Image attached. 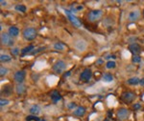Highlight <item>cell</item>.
<instances>
[{
  "instance_id": "cell-40",
  "label": "cell",
  "mask_w": 144,
  "mask_h": 121,
  "mask_svg": "<svg viewBox=\"0 0 144 121\" xmlns=\"http://www.w3.org/2000/svg\"><path fill=\"white\" fill-rule=\"evenodd\" d=\"M41 121H45V120H43V119H42V120H41Z\"/></svg>"
},
{
  "instance_id": "cell-8",
  "label": "cell",
  "mask_w": 144,
  "mask_h": 121,
  "mask_svg": "<svg viewBox=\"0 0 144 121\" xmlns=\"http://www.w3.org/2000/svg\"><path fill=\"white\" fill-rule=\"evenodd\" d=\"M129 116H130V112L129 110L125 108H120L117 111V118L119 121H124L128 118Z\"/></svg>"
},
{
  "instance_id": "cell-16",
  "label": "cell",
  "mask_w": 144,
  "mask_h": 121,
  "mask_svg": "<svg viewBox=\"0 0 144 121\" xmlns=\"http://www.w3.org/2000/svg\"><path fill=\"white\" fill-rule=\"evenodd\" d=\"M26 90H27V88H26V86L24 84H17L16 86V94L17 95H23V94H25L26 92Z\"/></svg>"
},
{
  "instance_id": "cell-10",
  "label": "cell",
  "mask_w": 144,
  "mask_h": 121,
  "mask_svg": "<svg viewBox=\"0 0 144 121\" xmlns=\"http://www.w3.org/2000/svg\"><path fill=\"white\" fill-rule=\"evenodd\" d=\"M129 51L133 53V55H138L140 53V51H141V47L138 43H132L129 46Z\"/></svg>"
},
{
  "instance_id": "cell-14",
  "label": "cell",
  "mask_w": 144,
  "mask_h": 121,
  "mask_svg": "<svg viewBox=\"0 0 144 121\" xmlns=\"http://www.w3.org/2000/svg\"><path fill=\"white\" fill-rule=\"evenodd\" d=\"M85 112H87V110H85V107H83V106H79V107H77L76 108V110L74 111V114L76 116H84L85 114Z\"/></svg>"
},
{
  "instance_id": "cell-36",
  "label": "cell",
  "mask_w": 144,
  "mask_h": 121,
  "mask_svg": "<svg viewBox=\"0 0 144 121\" xmlns=\"http://www.w3.org/2000/svg\"><path fill=\"white\" fill-rule=\"evenodd\" d=\"M139 85H141L142 87H144V78L140 79V82H139Z\"/></svg>"
},
{
  "instance_id": "cell-15",
  "label": "cell",
  "mask_w": 144,
  "mask_h": 121,
  "mask_svg": "<svg viewBox=\"0 0 144 121\" xmlns=\"http://www.w3.org/2000/svg\"><path fill=\"white\" fill-rule=\"evenodd\" d=\"M40 112H41V108H40V105H37V104H35V105H33L31 108H30L29 110V113L32 114V116H36V114H39V113H40Z\"/></svg>"
},
{
  "instance_id": "cell-5",
  "label": "cell",
  "mask_w": 144,
  "mask_h": 121,
  "mask_svg": "<svg viewBox=\"0 0 144 121\" xmlns=\"http://www.w3.org/2000/svg\"><path fill=\"white\" fill-rule=\"evenodd\" d=\"M1 44L6 47H12L13 45V40L11 35L6 32H2L1 34Z\"/></svg>"
},
{
  "instance_id": "cell-37",
  "label": "cell",
  "mask_w": 144,
  "mask_h": 121,
  "mask_svg": "<svg viewBox=\"0 0 144 121\" xmlns=\"http://www.w3.org/2000/svg\"><path fill=\"white\" fill-rule=\"evenodd\" d=\"M0 4H1V6H6V5H7V2H6V1H3V0H1V1H0Z\"/></svg>"
},
{
  "instance_id": "cell-30",
  "label": "cell",
  "mask_w": 144,
  "mask_h": 121,
  "mask_svg": "<svg viewBox=\"0 0 144 121\" xmlns=\"http://www.w3.org/2000/svg\"><path fill=\"white\" fill-rule=\"evenodd\" d=\"M43 50H45V47H40V48H39V49H37V50H34L30 54H37V53H40V52H41V51H43Z\"/></svg>"
},
{
  "instance_id": "cell-6",
  "label": "cell",
  "mask_w": 144,
  "mask_h": 121,
  "mask_svg": "<svg viewBox=\"0 0 144 121\" xmlns=\"http://www.w3.org/2000/svg\"><path fill=\"white\" fill-rule=\"evenodd\" d=\"M121 100L123 102L126 103V104H129V103H132L133 100L136 99V94L132 92H125L121 95Z\"/></svg>"
},
{
  "instance_id": "cell-12",
  "label": "cell",
  "mask_w": 144,
  "mask_h": 121,
  "mask_svg": "<svg viewBox=\"0 0 144 121\" xmlns=\"http://www.w3.org/2000/svg\"><path fill=\"white\" fill-rule=\"evenodd\" d=\"M74 46L78 51H80V52H84V51L87 49V46H88V45H87V42H85V40L80 39V40H78V41L75 42Z\"/></svg>"
},
{
  "instance_id": "cell-27",
  "label": "cell",
  "mask_w": 144,
  "mask_h": 121,
  "mask_svg": "<svg viewBox=\"0 0 144 121\" xmlns=\"http://www.w3.org/2000/svg\"><path fill=\"white\" fill-rule=\"evenodd\" d=\"M9 103H10V100L8 99H5V98H1V99H0V106H1V107H4V106L8 105Z\"/></svg>"
},
{
  "instance_id": "cell-23",
  "label": "cell",
  "mask_w": 144,
  "mask_h": 121,
  "mask_svg": "<svg viewBox=\"0 0 144 121\" xmlns=\"http://www.w3.org/2000/svg\"><path fill=\"white\" fill-rule=\"evenodd\" d=\"M54 49L57 51H64V49H65V46H64V43H61V42H57L54 44Z\"/></svg>"
},
{
  "instance_id": "cell-9",
  "label": "cell",
  "mask_w": 144,
  "mask_h": 121,
  "mask_svg": "<svg viewBox=\"0 0 144 121\" xmlns=\"http://www.w3.org/2000/svg\"><path fill=\"white\" fill-rule=\"evenodd\" d=\"M26 71H17L16 72V74L13 75V79L15 81L17 82V84H21L24 81V79L26 77Z\"/></svg>"
},
{
  "instance_id": "cell-24",
  "label": "cell",
  "mask_w": 144,
  "mask_h": 121,
  "mask_svg": "<svg viewBox=\"0 0 144 121\" xmlns=\"http://www.w3.org/2000/svg\"><path fill=\"white\" fill-rule=\"evenodd\" d=\"M15 10L17 12H21V13H25L27 11V8L25 5H22V4H18L15 7Z\"/></svg>"
},
{
  "instance_id": "cell-17",
  "label": "cell",
  "mask_w": 144,
  "mask_h": 121,
  "mask_svg": "<svg viewBox=\"0 0 144 121\" xmlns=\"http://www.w3.org/2000/svg\"><path fill=\"white\" fill-rule=\"evenodd\" d=\"M12 37H16L19 34V29L16 26H12L9 28V32H8Z\"/></svg>"
},
{
  "instance_id": "cell-33",
  "label": "cell",
  "mask_w": 144,
  "mask_h": 121,
  "mask_svg": "<svg viewBox=\"0 0 144 121\" xmlns=\"http://www.w3.org/2000/svg\"><path fill=\"white\" fill-rule=\"evenodd\" d=\"M139 108H140V105H139L138 103H136V104L133 105V109H135V110H137V109H139Z\"/></svg>"
},
{
  "instance_id": "cell-34",
  "label": "cell",
  "mask_w": 144,
  "mask_h": 121,
  "mask_svg": "<svg viewBox=\"0 0 144 121\" xmlns=\"http://www.w3.org/2000/svg\"><path fill=\"white\" fill-rule=\"evenodd\" d=\"M70 74H71V71H68L67 73H65V74H64V77H68L70 75Z\"/></svg>"
},
{
  "instance_id": "cell-39",
  "label": "cell",
  "mask_w": 144,
  "mask_h": 121,
  "mask_svg": "<svg viewBox=\"0 0 144 121\" xmlns=\"http://www.w3.org/2000/svg\"><path fill=\"white\" fill-rule=\"evenodd\" d=\"M104 121H109V119H105Z\"/></svg>"
},
{
  "instance_id": "cell-35",
  "label": "cell",
  "mask_w": 144,
  "mask_h": 121,
  "mask_svg": "<svg viewBox=\"0 0 144 121\" xmlns=\"http://www.w3.org/2000/svg\"><path fill=\"white\" fill-rule=\"evenodd\" d=\"M102 63H104V60H103V59H99V60L96 61V64H102Z\"/></svg>"
},
{
  "instance_id": "cell-28",
  "label": "cell",
  "mask_w": 144,
  "mask_h": 121,
  "mask_svg": "<svg viewBox=\"0 0 144 121\" xmlns=\"http://www.w3.org/2000/svg\"><path fill=\"white\" fill-rule=\"evenodd\" d=\"M132 61H133V63H139V62L141 61V57H140L139 55H133Z\"/></svg>"
},
{
  "instance_id": "cell-7",
  "label": "cell",
  "mask_w": 144,
  "mask_h": 121,
  "mask_svg": "<svg viewBox=\"0 0 144 121\" xmlns=\"http://www.w3.org/2000/svg\"><path fill=\"white\" fill-rule=\"evenodd\" d=\"M91 76H92V72H91L90 69H85L80 74V80L87 83L91 79Z\"/></svg>"
},
{
  "instance_id": "cell-11",
  "label": "cell",
  "mask_w": 144,
  "mask_h": 121,
  "mask_svg": "<svg viewBox=\"0 0 144 121\" xmlns=\"http://www.w3.org/2000/svg\"><path fill=\"white\" fill-rule=\"evenodd\" d=\"M12 94H13V86L10 84L4 85L1 90V95L4 96H10Z\"/></svg>"
},
{
  "instance_id": "cell-29",
  "label": "cell",
  "mask_w": 144,
  "mask_h": 121,
  "mask_svg": "<svg viewBox=\"0 0 144 121\" xmlns=\"http://www.w3.org/2000/svg\"><path fill=\"white\" fill-rule=\"evenodd\" d=\"M7 73H8V70H7L5 67H1V68H0V75H1V76H4L5 74H7Z\"/></svg>"
},
{
  "instance_id": "cell-3",
  "label": "cell",
  "mask_w": 144,
  "mask_h": 121,
  "mask_svg": "<svg viewBox=\"0 0 144 121\" xmlns=\"http://www.w3.org/2000/svg\"><path fill=\"white\" fill-rule=\"evenodd\" d=\"M103 16V11L102 10H92L88 13V19L90 22H96Z\"/></svg>"
},
{
  "instance_id": "cell-26",
  "label": "cell",
  "mask_w": 144,
  "mask_h": 121,
  "mask_svg": "<svg viewBox=\"0 0 144 121\" xmlns=\"http://www.w3.org/2000/svg\"><path fill=\"white\" fill-rule=\"evenodd\" d=\"M26 120L27 121H41L37 116H32V114H30L26 117Z\"/></svg>"
},
{
  "instance_id": "cell-1",
  "label": "cell",
  "mask_w": 144,
  "mask_h": 121,
  "mask_svg": "<svg viewBox=\"0 0 144 121\" xmlns=\"http://www.w3.org/2000/svg\"><path fill=\"white\" fill-rule=\"evenodd\" d=\"M37 30L33 27H28V28H25L22 32V36L25 40L27 41H32L37 37Z\"/></svg>"
},
{
  "instance_id": "cell-25",
  "label": "cell",
  "mask_w": 144,
  "mask_h": 121,
  "mask_svg": "<svg viewBox=\"0 0 144 121\" xmlns=\"http://www.w3.org/2000/svg\"><path fill=\"white\" fill-rule=\"evenodd\" d=\"M106 67H107L108 69H114L115 67H116V63H115L113 60H109L107 62V64H106Z\"/></svg>"
},
{
  "instance_id": "cell-18",
  "label": "cell",
  "mask_w": 144,
  "mask_h": 121,
  "mask_svg": "<svg viewBox=\"0 0 144 121\" xmlns=\"http://www.w3.org/2000/svg\"><path fill=\"white\" fill-rule=\"evenodd\" d=\"M51 99L54 103H57L61 99V95L58 92V91H53L51 92Z\"/></svg>"
},
{
  "instance_id": "cell-22",
  "label": "cell",
  "mask_w": 144,
  "mask_h": 121,
  "mask_svg": "<svg viewBox=\"0 0 144 121\" xmlns=\"http://www.w3.org/2000/svg\"><path fill=\"white\" fill-rule=\"evenodd\" d=\"M103 80L105 82H112L113 80V76H112V74H109V73H106V74H103Z\"/></svg>"
},
{
  "instance_id": "cell-19",
  "label": "cell",
  "mask_w": 144,
  "mask_h": 121,
  "mask_svg": "<svg viewBox=\"0 0 144 121\" xmlns=\"http://www.w3.org/2000/svg\"><path fill=\"white\" fill-rule=\"evenodd\" d=\"M34 49H35V46H34V45H29V46L23 48L21 50V55L24 56V55L27 54V53H31L33 51H34Z\"/></svg>"
},
{
  "instance_id": "cell-20",
  "label": "cell",
  "mask_w": 144,
  "mask_h": 121,
  "mask_svg": "<svg viewBox=\"0 0 144 121\" xmlns=\"http://www.w3.org/2000/svg\"><path fill=\"white\" fill-rule=\"evenodd\" d=\"M139 82H140V79L138 77H132L127 80V84L131 85V86H136L139 84Z\"/></svg>"
},
{
  "instance_id": "cell-32",
  "label": "cell",
  "mask_w": 144,
  "mask_h": 121,
  "mask_svg": "<svg viewBox=\"0 0 144 121\" xmlns=\"http://www.w3.org/2000/svg\"><path fill=\"white\" fill-rule=\"evenodd\" d=\"M67 107H68V109L76 108V104H75V103H69V104H68V106H67Z\"/></svg>"
},
{
  "instance_id": "cell-13",
  "label": "cell",
  "mask_w": 144,
  "mask_h": 121,
  "mask_svg": "<svg viewBox=\"0 0 144 121\" xmlns=\"http://www.w3.org/2000/svg\"><path fill=\"white\" fill-rule=\"evenodd\" d=\"M139 16H140V12L138 10H135V11H132L131 13H129V20L130 21H136L137 19L139 18Z\"/></svg>"
},
{
  "instance_id": "cell-31",
  "label": "cell",
  "mask_w": 144,
  "mask_h": 121,
  "mask_svg": "<svg viewBox=\"0 0 144 121\" xmlns=\"http://www.w3.org/2000/svg\"><path fill=\"white\" fill-rule=\"evenodd\" d=\"M12 53H13V55H17L19 53V49L18 48H13V49H12Z\"/></svg>"
},
{
  "instance_id": "cell-4",
  "label": "cell",
  "mask_w": 144,
  "mask_h": 121,
  "mask_svg": "<svg viewBox=\"0 0 144 121\" xmlns=\"http://www.w3.org/2000/svg\"><path fill=\"white\" fill-rule=\"evenodd\" d=\"M52 69H53V71L55 72L56 74H61V73L66 69V64L63 60H58L55 62V64L53 65Z\"/></svg>"
},
{
  "instance_id": "cell-2",
  "label": "cell",
  "mask_w": 144,
  "mask_h": 121,
  "mask_svg": "<svg viewBox=\"0 0 144 121\" xmlns=\"http://www.w3.org/2000/svg\"><path fill=\"white\" fill-rule=\"evenodd\" d=\"M64 13H65L67 18H68V20H69L70 23H71L73 26L76 27V28H81V27H82V22L80 21V19L78 18L77 16L74 15V13H72L71 12L68 11V10H64Z\"/></svg>"
},
{
  "instance_id": "cell-21",
  "label": "cell",
  "mask_w": 144,
  "mask_h": 121,
  "mask_svg": "<svg viewBox=\"0 0 144 121\" xmlns=\"http://www.w3.org/2000/svg\"><path fill=\"white\" fill-rule=\"evenodd\" d=\"M12 60L11 55L9 54H1L0 55V61L2 63H7V62H10Z\"/></svg>"
},
{
  "instance_id": "cell-38",
  "label": "cell",
  "mask_w": 144,
  "mask_h": 121,
  "mask_svg": "<svg viewBox=\"0 0 144 121\" xmlns=\"http://www.w3.org/2000/svg\"><path fill=\"white\" fill-rule=\"evenodd\" d=\"M142 14H143V17H144V10H143V12H142Z\"/></svg>"
}]
</instances>
